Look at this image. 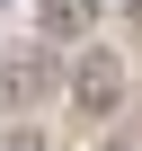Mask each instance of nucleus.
I'll list each match as a JSON object with an SVG mask.
<instances>
[{
    "label": "nucleus",
    "mask_w": 142,
    "mask_h": 151,
    "mask_svg": "<svg viewBox=\"0 0 142 151\" xmlns=\"http://www.w3.org/2000/svg\"><path fill=\"white\" fill-rule=\"evenodd\" d=\"M62 45H0V116H27V107H44L53 89H62V62H53Z\"/></svg>",
    "instance_id": "nucleus-2"
},
{
    "label": "nucleus",
    "mask_w": 142,
    "mask_h": 151,
    "mask_svg": "<svg viewBox=\"0 0 142 151\" xmlns=\"http://www.w3.org/2000/svg\"><path fill=\"white\" fill-rule=\"evenodd\" d=\"M0 18H9V0H0Z\"/></svg>",
    "instance_id": "nucleus-5"
},
{
    "label": "nucleus",
    "mask_w": 142,
    "mask_h": 151,
    "mask_svg": "<svg viewBox=\"0 0 142 151\" xmlns=\"http://www.w3.org/2000/svg\"><path fill=\"white\" fill-rule=\"evenodd\" d=\"M62 107L80 116V124H107V116L124 107V53H115V45H80L71 71H62Z\"/></svg>",
    "instance_id": "nucleus-1"
},
{
    "label": "nucleus",
    "mask_w": 142,
    "mask_h": 151,
    "mask_svg": "<svg viewBox=\"0 0 142 151\" xmlns=\"http://www.w3.org/2000/svg\"><path fill=\"white\" fill-rule=\"evenodd\" d=\"M98 27V0H36V36L44 45H89Z\"/></svg>",
    "instance_id": "nucleus-3"
},
{
    "label": "nucleus",
    "mask_w": 142,
    "mask_h": 151,
    "mask_svg": "<svg viewBox=\"0 0 142 151\" xmlns=\"http://www.w3.org/2000/svg\"><path fill=\"white\" fill-rule=\"evenodd\" d=\"M98 151H133V142H98Z\"/></svg>",
    "instance_id": "nucleus-4"
}]
</instances>
